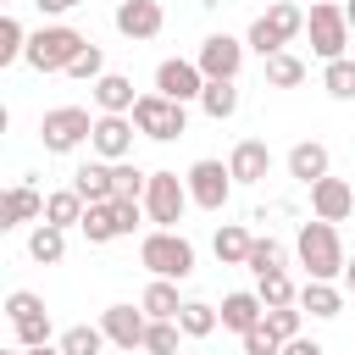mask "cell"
I'll use <instances>...</instances> for the list:
<instances>
[{"instance_id":"obj_1","label":"cell","mask_w":355,"mask_h":355,"mask_svg":"<svg viewBox=\"0 0 355 355\" xmlns=\"http://www.w3.org/2000/svg\"><path fill=\"white\" fill-rule=\"evenodd\" d=\"M294 255H300V266L311 272V277H322V283H333V277H344V244H338V227L333 222H322V216H311L305 227H300V239H294Z\"/></svg>"},{"instance_id":"obj_2","label":"cell","mask_w":355,"mask_h":355,"mask_svg":"<svg viewBox=\"0 0 355 355\" xmlns=\"http://www.w3.org/2000/svg\"><path fill=\"white\" fill-rule=\"evenodd\" d=\"M300 33H305V11H300L294 0H277V6H266V11L250 22V39H244V44L266 61V55H277V50H283L288 39H300Z\"/></svg>"},{"instance_id":"obj_3","label":"cell","mask_w":355,"mask_h":355,"mask_svg":"<svg viewBox=\"0 0 355 355\" xmlns=\"http://www.w3.org/2000/svg\"><path fill=\"white\" fill-rule=\"evenodd\" d=\"M89 39L78 33V28H67V22H50V28H39V33H28V67L33 72H67L72 61H78V50H83Z\"/></svg>"},{"instance_id":"obj_4","label":"cell","mask_w":355,"mask_h":355,"mask_svg":"<svg viewBox=\"0 0 355 355\" xmlns=\"http://www.w3.org/2000/svg\"><path fill=\"white\" fill-rule=\"evenodd\" d=\"M139 261H144L155 277H172V283H183V277L194 272V244H189L178 227H155V233H144V244H139Z\"/></svg>"},{"instance_id":"obj_5","label":"cell","mask_w":355,"mask_h":355,"mask_svg":"<svg viewBox=\"0 0 355 355\" xmlns=\"http://www.w3.org/2000/svg\"><path fill=\"white\" fill-rule=\"evenodd\" d=\"M189 205H194V200H189V178H178V172H150V189H144V216H150L155 227H178Z\"/></svg>"},{"instance_id":"obj_6","label":"cell","mask_w":355,"mask_h":355,"mask_svg":"<svg viewBox=\"0 0 355 355\" xmlns=\"http://www.w3.org/2000/svg\"><path fill=\"white\" fill-rule=\"evenodd\" d=\"M89 133H94V116H89L83 105H55V111H44V122H39V139H44L50 155H72Z\"/></svg>"},{"instance_id":"obj_7","label":"cell","mask_w":355,"mask_h":355,"mask_svg":"<svg viewBox=\"0 0 355 355\" xmlns=\"http://www.w3.org/2000/svg\"><path fill=\"white\" fill-rule=\"evenodd\" d=\"M305 33H311V50H316L322 61H338V55H344V44H349V17H344V6L316 0V6H311V17H305Z\"/></svg>"},{"instance_id":"obj_8","label":"cell","mask_w":355,"mask_h":355,"mask_svg":"<svg viewBox=\"0 0 355 355\" xmlns=\"http://www.w3.org/2000/svg\"><path fill=\"white\" fill-rule=\"evenodd\" d=\"M133 116V128L144 133V139H178L183 128H189V116H183V100H166V94H139V105L128 111Z\"/></svg>"},{"instance_id":"obj_9","label":"cell","mask_w":355,"mask_h":355,"mask_svg":"<svg viewBox=\"0 0 355 355\" xmlns=\"http://www.w3.org/2000/svg\"><path fill=\"white\" fill-rule=\"evenodd\" d=\"M6 316H11V333H17L22 349L50 344V311H44V300H39L33 288H11V294H6Z\"/></svg>"},{"instance_id":"obj_10","label":"cell","mask_w":355,"mask_h":355,"mask_svg":"<svg viewBox=\"0 0 355 355\" xmlns=\"http://www.w3.org/2000/svg\"><path fill=\"white\" fill-rule=\"evenodd\" d=\"M227 194H233V166H222V161H211V155L189 166V200H194L200 211H222Z\"/></svg>"},{"instance_id":"obj_11","label":"cell","mask_w":355,"mask_h":355,"mask_svg":"<svg viewBox=\"0 0 355 355\" xmlns=\"http://www.w3.org/2000/svg\"><path fill=\"white\" fill-rule=\"evenodd\" d=\"M155 94H166V100H200L205 94V72H200V61H183V55H172V61H161L155 67Z\"/></svg>"},{"instance_id":"obj_12","label":"cell","mask_w":355,"mask_h":355,"mask_svg":"<svg viewBox=\"0 0 355 355\" xmlns=\"http://www.w3.org/2000/svg\"><path fill=\"white\" fill-rule=\"evenodd\" d=\"M89 144H94V155H100V161H128V155H133V116L100 111V116H94Z\"/></svg>"},{"instance_id":"obj_13","label":"cell","mask_w":355,"mask_h":355,"mask_svg":"<svg viewBox=\"0 0 355 355\" xmlns=\"http://www.w3.org/2000/svg\"><path fill=\"white\" fill-rule=\"evenodd\" d=\"M200 72H205V83L211 78H239V67H244V44L233 39V33H211V39H200Z\"/></svg>"},{"instance_id":"obj_14","label":"cell","mask_w":355,"mask_h":355,"mask_svg":"<svg viewBox=\"0 0 355 355\" xmlns=\"http://www.w3.org/2000/svg\"><path fill=\"white\" fill-rule=\"evenodd\" d=\"M100 327H105V338H111L116 349H144L150 316H144V305H105V311H100Z\"/></svg>"},{"instance_id":"obj_15","label":"cell","mask_w":355,"mask_h":355,"mask_svg":"<svg viewBox=\"0 0 355 355\" xmlns=\"http://www.w3.org/2000/svg\"><path fill=\"white\" fill-rule=\"evenodd\" d=\"M166 28V11H161V0H116V33L122 39H155Z\"/></svg>"},{"instance_id":"obj_16","label":"cell","mask_w":355,"mask_h":355,"mask_svg":"<svg viewBox=\"0 0 355 355\" xmlns=\"http://www.w3.org/2000/svg\"><path fill=\"white\" fill-rule=\"evenodd\" d=\"M349 211H355V189H349L344 178H316V183H311V216L344 222Z\"/></svg>"},{"instance_id":"obj_17","label":"cell","mask_w":355,"mask_h":355,"mask_svg":"<svg viewBox=\"0 0 355 355\" xmlns=\"http://www.w3.org/2000/svg\"><path fill=\"white\" fill-rule=\"evenodd\" d=\"M227 166H233V183H261L272 172V150L261 139H239L233 155H227Z\"/></svg>"},{"instance_id":"obj_18","label":"cell","mask_w":355,"mask_h":355,"mask_svg":"<svg viewBox=\"0 0 355 355\" xmlns=\"http://www.w3.org/2000/svg\"><path fill=\"white\" fill-rule=\"evenodd\" d=\"M22 222H44V194L33 183L6 189V205H0V227H22Z\"/></svg>"},{"instance_id":"obj_19","label":"cell","mask_w":355,"mask_h":355,"mask_svg":"<svg viewBox=\"0 0 355 355\" xmlns=\"http://www.w3.org/2000/svg\"><path fill=\"white\" fill-rule=\"evenodd\" d=\"M266 322V305H261V294H250V288H239V294H227L222 300V327L227 333H250V327H261Z\"/></svg>"},{"instance_id":"obj_20","label":"cell","mask_w":355,"mask_h":355,"mask_svg":"<svg viewBox=\"0 0 355 355\" xmlns=\"http://www.w3.org/2000/svg\"><path fill=\"white\" fill-rule=\"evenodd\" d=\"M72 189H78L89 205H100V200H116V172H111V161H83V166L72 172Z\"/></svg>"},{"instance_id":"obj_21","label":"cell","mask_w":355,"mask_h":355,"mask_svg":"<svg viewBox=\"0 0 355 355\" xmlns=\"http://www.w3.org/2000/svg\"><path fill=\"white\" fill-rule=\"evenodd\" d=\"M94 105H100V111H116V116H128V111L139 105V94H133V78H122V72H105V78H94Z\"/></svg>"},{"instance_id":"obj_22","label":"cell","mask_w":355,"mask_h":355,"mask_svg":"<svg viewBox=\"0 0 355 355\" xmlns=\"http://www.w3.org/2000/svg\"><path fill=\"white\" fill-rule=\"evenodd\" d=\"M327 161H333V155H327V144L305 139V144H294V150H288V178H300V183L311 189L316 178H327Z\"/></svg>"},{"instance_id":"obj_23","label":"cell","mask_w":355,"mask_h":355,"mask_svg":"<svg viewBox=\"0 0 355 355\" xmlns=\"http://www.w3.org/2000/svg\"><path fill=\"white\" fill-rule=\"evenodd\" d=\"M78 227H83V239H89V244H111V239H122V216H116V200H100V205H89Z\"/></svg>"},{"instance_id":"obj_24","label":"cell","mask_w":355,"mask_h":355,"mask_svg":"<svg viewBox=\"0 0 355 355\" xmlns=\"http://www.w3.org/2000/svg\"><path fill=\"white\" fill-rule=\"evenodd\" d=\"M300 311H311L316 322H327V316L344 311V288H333V283H322V277H305V288H300Z\"/></svg>"},{"instance_id":"obj_25","label":"cell","mask_w":355,"mask_h":355,"mask_svg":"<svg viewBox=\"0 0 355 355\" xmlns=\"http://www.w3.org/2000/svg\"><path fill=\"white\" fill-rule=\"evenodd\" d=\"M250 244H255V239H250V227H239V222H222L216 239H211V250H216L222 266H244V261H250Z\"/></svg>"},{"instance_id":"obj_26","label":"cell","mask_w":355,"mask_h":355,"mask_svg":"<svg viewBox=\"0 0 355 355\" xmlns=\"http://www.w3.org/2000/svg\"><path fill=\"white\" fill-rule=\"evenodd\" d=\"M139 305H144V316H155V322H178V311H183V300H178V283H172V277H155V283L139 294Z\"/></svg>"},{"instance_id":"obj_27","label":"cell","mask_w":355,"mask_h":355,"mask_svg":"<svg viewBox=\"0 0 355 355\" xmlns=\"http://www.w3.org/2000/svg\"><path fill=\"white\" fill-rule=\"evenodd\" d=\"M83 211H89V200H83L78 189H55V194H44V222H55V227H78Z\"/></svg>"},{"instance_id":"obj_28","label":"cell","mask_w":355,"mask_h":355,"mask_svg":"<svg viewBox=\"0 0 355 355\" xmlns=\"http://www.w3.org/2000/svg\"><path fill=\"white\" fill-rule=\"evenodd\" d=\"M28 255H33L39 266H55V261L67 255V227H55V222H39V227L28 233Z\"/></svg>"},{"instance_id":"obj_29","label":"cell","mask_w":355,"mask_h":355,"mask_svg":"<svg viewBox=\"0 0 355 355\" xmlns=\"http://www.w3.org/2000/svg\"><path fill=\"white\" fill-rule=\"evenodd\" d=\"M178 327H183L189 338H211V333L222 327V311H216V305H205V300H183V311H178Z\"/></svg>"},{"instance_id":"obj_30","label":"cell","mask_w":355,"mask_h":355,"mask_svg":"<svg viewBox=\"0 0 355 355\" xmlns=\"http://www.w3.org/2000/svg\"><path fill=\"white\" fill-rule=\"evenodd\" d=\"M200 105H205V116L227 122V116L239 111V89H233V78H211V83H205V94H200Z\"/></svg>"},{"instance_id":"obj_31","label":"cell","mask_w":355,"mask_h":355,"mask_svg":"<svg viewBox=\"0 0 355 355\" xmlns=\"http://www.w3.org/2000/svg\"><path fill=\"white\" fill-rule=\"evenodd\" d=\"M266 83H272V89H300V83H305V61L288 55V50L266 55Z\"/></svg>"},{"instance_id":"obj_32","label":"cell","mask_w":355,"mask_h":355,"mask_svg":"<svg viewBox=\"0 0 355 355\" xmlns=\"http://www.w3.org/2000/svg\"><path fill=\"white\" fill-rule=\"evenodd\" d=\"M111 338H105V327H89V322H78V327H67L61 333V355H100Z\"/></svg>"},{"instance_id":"obj_33","label":"cell","mask_w":355,"mask_h":355,"mask_svg":"<svg viewBox=\"0 0 355 355\" xmlns=\"http://www.w3.org/2000/svg\"><path fill=\"white\" fill-rule=\"evenodd\" d=\"M255 294H261L266 311H272V305H300V288L288 283V272H266V277L255 283Z\"/></svg>"},{"instance_id":"obj_34","label":"cell","mask_w":355,"mask_h":355,"mask_svg":"<svg viewBox=\"0 0 355 355\" xmlns=\"http://www.w3.org/2000/svg\"><path fill=\"white\" fill-rule=\"evenodd\" d=\"M322 89H327L333 100H355V61H349V55L327 61V72H322Z\"/></svg>"},{"instance_id":"obj_35","label":"cell","mask_w":355,"mask_h":355,"mask_svg":"<svg viewBox=\"0 0 355 355\" xmlns=\"http://www.w3.org/2000/svg\"><path fill=\"white\" fill-rule=\"evenodd\" d=\"M300 316H305V311H300V305H272V311H266V322H261V327H266V333H272V338H277V344H288V338H300Z\"/></svg>"},{"instance_id":"obj_36","label":"cell","mask_w":355,"mask_h":355,"mask_svg":"<svg viewBox=\"0 0 355 355\" xmlns=\"http://www.w3.org/2000/svg\"><path fill=\"white\" fill-rule=\"evenodd\" d=\"M178 333H183L178 322H155V316H150V327H144V355H183V349H178Z\"/></svg>"},{"instance_id":"obj_37","label":"cell","mask_w":355,"mask_h":355,"mask_svg":"<svg viewBox=\"0 0 355 355\" xmlns=\"http://www.w3.org/2000/svg\"><path fill=\"white\" fill-rule=\"evenodd\" d=\"M22 55H28L22 22H17V17H0V67H11V61H22Z\"/></svg>"},{"instance_id":"obj_38","label":"cell","mask_w":355,"mask_h":355,"mask_svg":"<svg viewBox=\"0 0 355 355\" xmlns=\"http://www.w3.org/2000/svg\"><path fill=\"white\" fill-rule=\"evenodd\" d=\"M111 172H116V200H144L150 172H139L133 161H111Z\"/></svg>"},{"instance_id":"obj_39","label":"cell","mask_w":355,"mask_h":355,"mask_svg":"<svg viewBox=\"0 0 355 355\" xmlns=\"http://www.w3.org/2000/svg\"><path fill=\"white\" fill-rule=\"evenodd\" d=\"M244 266H250L255 277H266V272H283V244H277V239H255Z\"/></svg>"},{"instance_id":"obj_40","label":"cell","mask_w":355,"mask_h":355,"mask_svg":"<svg viewBox=\"0 0 355 355\" xmlns=\"http://www.w3.org/2000/svg\"><path fill=\"white\" fill-rule=\"evenodd\" d=\"M67 72H72V78H89V83H94V78H105V55H100V44H83V50H78V61H72Z\"/></svg>"},{"instance_id":"obj_41","label":"cell","mask_w":355,"mask_h":355,"mask_svg":"<svg viewBox=\"0 0 355 355\" xmlns=\"http://www.w3.org/2000/svg\"><path fill=\"white\" fill-rule=\"evenodd\" d=\"M244 355H283V344H277L266 327H250V333H244Z\"/></svg>"},{"instance_id":"obj_42","label":"cell","mask_w":355,"mask_h":355,"mask_svg":"<svg viewBox=\"0 0 355 355\" xmlns=\"http://www.w3.org/2000/svg\"><path fill=\"white\" fill-rule=\"evenodd\" d=\"M283 355H327V349H322L316 338H305V333H300V338H288V344H283Z\"/></svg>"},{"instance_id":"obj_43","label":"cell","mask_w":355,"mask_h":355,"mask_svg":"<svg viewBox=\"0 0 355 355\" xmlns=\"http://www.w3.org/2000/svg\"><path fill=\"white\" fill-rule=\"evenodd\" d=\"M22 355H61V344H33V349H22Z\"/></svg>"},{"instance_id":"obj_44","label":"cell","mask_w":355,"mask_h":355,"mask_svg":"<svg viewBox=\"0 0 355 355\" xmlns=\"http://www.w3.org/2000/svg\"><path fill=\"white\" fill-rule=\"evenodd\" d=\"M33 6H39V11H50V17H55V11H67L61 0H33Z\"/></svg>"},{"instance_id":"obj_45","label":"cell","mask_w":355,"mask_h":355,"mask_svg":"<svg viewBox=\"0 0 355 355\" xmlns=\"http://www.w3.org/2000/svg\"><path fill=\"white\" fill-rule=\"evenodd\" d=\"M344 288H349V294H355V261H349V266H344Z\"/></svg>"},{"instance_id":"obj_46","label":"cell","mask_w":355,"mask_h":355,"mask_svg":"<svg viewBox=\"0 0 355 355\" xmlns=\"http://www.w3.org/2000/svg\"><path fill=\"white\" fill-rule=\"evenodd\" d=\"M344 17H349V33H355V0H344Z\"/></svg>"},{"instance_id":"obj_47","label":"cell","mask_w":355,"mask_h":355,"mask_svg":"<svg viewBox=\"0 0 355 355\" xmlns=\"http://www.w3.org/2000/svg\"><path fill=\"white\" fill-rule=\"evenodd\" d=\"M0 355H22V344H17V349H0Z\"/></svg>"},{"instance_id":"obj_48","label":"cell","mask_w":355,"mask_h":355,"mask_svg":"<svg viewBox=\"0 0 355 355\" xmlns=\"http://www.w3.org/2000/svg\"><path fill=\"white\" fill-rule=\"evenodd\" d=\"M61 6H67V11H72V6H83V0H61Z\"/></svg>"},{"instance_id":"obj_49","label":"cell","mask_w":355,"mask_h":355,"mask_svg":"<svg viewBox=\"0 0 355 355\" xmlns=\"http://www.w3.org/2000/svg\"><path fill=\"white\" fill-rule=\"evenodd\" d=\"M183 355H194V349H183Z\"/></svg>"}]
</instances>
